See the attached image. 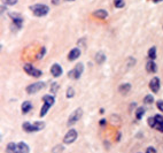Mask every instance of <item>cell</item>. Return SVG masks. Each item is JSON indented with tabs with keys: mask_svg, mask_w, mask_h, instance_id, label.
I'll return each mask as SVG.
<instances>
[{
	"mask_svg": "<svg viewBox=\"0 0 163 153\" xmlns=\"http://www.w3.org/2000/svg\"><path fill=\"white\" fill-rule=\"evenodd\" d=\"M51 72H52V75L54 76V77H60V76L62 75V72H63V70H62V67L59 63H54L51 67Z\"/></svg>",
	"mask_w": 163,
	"mask_h": 153,
	"instance_id": "30bf717a",
	"label": "cell"
},
{
	"mask_svg": "<svg viewBox=\"0 0 163 153\" xmlns=\"http://www.w3.org/2000/svg\"><path fill=\"white\" fill-rule=\"evenodd\" d=\"M146 153H156V150H155L154 147H152V146H150V147H148V148H147Z\"/></svg>",
	"mask_w": 163,
	"mask_h": 153,
	"instance_id": "1f68e13d",
	"label": "cell"
},
{
	"mask_svg": "<svg viewBox=\"0 0 163 153\" xmlns=\"http://www.w3.org/2000/svg\"><path fill=\"white\" fill-rule=\"evenodd\" d=\"M144 114H145V108H144V107H139V108L137 109V112H136V117H137V120H140V119L144 116Z\"/></svg>",
	"mask_w": 163,
	"mask_h": 153,
	"instance_id": "7402d4cb",
	"label": "cell"
},
{
	"mask_svg": "<svg viewBox=\"0 0 163 153\" xmlns=\"http://www.w3.org/2000/svg\"><path fill=\"white\" fill-rule=\"evenodd\" d=\"M73 95H75V91H73V89L70 87V88H68V90H67V93H65V96H67V98H72L73 97Z\"/></svg>",
	"mask_w": 163,
	"mask_h": 153,
	"instance_id": "cb8c5ba5",
	"label": "cell"
},
{
	"mask_svg": "<svg viewBox=\"0 0 163 153\" xmlns=\"http://www.w3.org/2000/svg\"><path fill=\"white\" fill-rule=\"evenodd\" d=\"M77 136H78L77 131H76L75 129H70V130L65 134V136H64V138H63V143H64V144H71V143H73V142L77 139Z\"/></svg>",
	"mask_w": 163,
	"mask_h": 153,
	"instance_id": "8992f818",
	"label": "cell"
},
{
	"mask_svg": "<svg viewBox=\"0 0 163 153\" xmlns=\"http://www.w3.org/2000/svg\"><path fill=\"white\" fill-rule=\"evenodd\" d=\"M155 128H156L157 130H160V131H163V123H158Z\"/></svg>",
	"mask_w": 163,
	"mask_h": 153,
	"instance_id": "d6a6232c",
	"label": "cell"
},
{
	"mask_svg": "<svg viewBox=\"0 0 163 153\" xmlns=\"http://www.w3.org/2000/svg\"><path fill=\"white\" fill-rule=\"evenodd\" d=\"M148 124H149L150 127L155 128V127H156V124H157V122H156L155 117H149V119H148Z\"/></svg>",
	"mask_w": 163,
	"mask_h": 153,
	"instance_id": "484cf974",
	"label": "cell"
},
{
	"mask_svg": "<svg viewBox=\"0 0 163 153\" xmlns=\"http://www.w3.org/2000/svg\"><path fill=\"white\" fill-rule=\"evenodd\" d=\"M156 106H157V108H158L161 112H163V100H158V101L156 103Z\"/></svg>",
	"mask_w": 163,
	"mask_h": 153,
	"instance_id": "4316f807",
	"label": "cell"
},
{
	"mask_svg": "<svg viewBox=\"0 0 163 153\" xmlns=\"http://www.w3.org/2000/svg\"><path fill=\"white\" fill-rule=\"evenodd\" d=\"M82 115H83V109H82V108L75 109V111L70 114V116H69V119H68V122H67V125L71 127V125H73L75 123H77V121L82 117Z\"/></svg>",
	"mask_w": 163,
	"mask_h": 153,
	"instance_id": "3957f363",
	"label": "cell"
},
{
	"mask_svg": "<svg viewBox=\"0 0 163 153\" xmlns=\"http://www.w3.org/2000/svg\"><path fill=\"white\" fill-rule=\"evenodd\" d=\"M96 61H97L98 63H104V62L106 61V55H105V53L98 52V53L96 54Z\"/></svg>",
	"mask_w": 163,
	"mask_h": 153,
	"instance_id": "e0dca14e",
	"label": "cell"
},
{
	"mask_svg": "<svg viewBox=\"0 0 163 153\" xmlns=\"http://www.w3.org/2000/svg\"><path fill=\"white\" fill-rule=\"evenodd\" d=\"M100 124H101V125H104V124H106V120H105V119H102V120H100Z\"/></svg>",
	"mask_w": 163,
	"mask_h": 153,
	"instance_id": "e575fe53",
	"label": "cell"
},
{
	"mask_svg": "<svg viewBox=\"0 0 163 153\" xmlns=\"http://www.w3.org/2000/svg\"><path fill=\"white\" fill-rule=\"evenodd\" d=\"M43 100H44V103H47V104H49L51 106H53V104L55 103L54 97H52V96H49V95L44 96V97H43Z\"/></svg>",
	"mask_w": 163,
	"mask_h": 153,
	"instance_id": "d6986e66",
	"label": "cell"
},
{
	"mask_svg": "<svg viewBox=\"0 0 163 153\" xmlns=\"http://www.w3.org/2000/svg\"><path fill=\"white\" fill-rule=\"evenodd\" d=\"M154 3H161V1H163V0H153Z\"/></svg>",
	"mask_w": 163,
	"mask_h": 153,
	"instance_id": "d590c367",
	"label": "cell"
},
{
	"mask_svg": "<svg viewBox=\"0 0 163 153\" xmlns=\"http://www.w3.org/2000/svg\"><path fill=\"white\" fill-rule=\"evenodd\" d=\"M44 88H45V83L44 82H36V83H33V84H31V85H29L27 88V92L32 95V93H36V92L43 90Z\"/></svg>",
	"mask_w": 163,
	"mask_h": 153,
	"instance_id": "52a82bcc",
	"label": "cell"
},
{
	"mask_svg": "<svg viewBox=\"0 0 163 153\" xmlns=\"http://www.w3.org/2000/svg\"><path fill=\"white\" fill-rule=\"evenodd\" d=\"M22 127H23L24 131H27V132H35V131H39V130L44 129L45 123L44 122H36V123L31 124L29 122H24L22 124Z\"/></svg>",
	"mask_w": 163,
	"mask_h": 153,
	"instance_id": "7a4b0ae2",
	"label": "cell"
},
{
	"mask_svg": "<svg viewBox=\"0 0 163 153\" xmlns=\"http://www.w3.org/2000/svg\"><path fill=\"white\" fill-rule=\"evenodd\" d=\"M11 19L13 20V22H14V24L17 27V28H21L22 27V24H23V17L19 14V13H11Z\"/></svg>",
	"mask_w": 163,
	"mask_h": 153,
	"instance_id": "9c48e42d",
	"label": "cell"
},
{
	"mask_svg": "<svg viewBox=\"0 0 163 153\" xmlns=\"http://www.w3.org/2000/svg\"><path fill=\"white\" fill-rule=\"evenodd\" d=\"M31 108H32V104L30 101H24L22 104V113L27 114V113H29L31 111Z\"/></svg>",
	"mask_w": 163,
	"mask_h": 153,
	"instance_id": "2e32d148",
	"label": "cell"
},
{
	"mask_svg": "<svg viewBox=\"0 0 163 153\" xmlns=\"http://www.w3.org/2000/svg\"><path fill=\"white\" fill-rule=\"evenodd\" d=\"M17 147H19V152H20V153H29V152H30L29 146H28L24 142L19 143V144H17Z\"/></svg>",
	"mask_w": 163,
	"mask_h": 153,
	"instance_id": "5bb4252c",
	"label": "cell"
},
{
	"mask_svg": "<svg viewBox=\"0 0 163 153\" xmlns=\"http://www.w3.org/2000/svg\"><path fill=\"white\" fill-rule=\"evenodd\" d=\"M93 15L97 16V17H100V19H107L108 13H107L105 9H98V11H96V12L93 13Z\"/></svg>",
	"mask_w": 163,
	"mask_h": 153,
	"instance_id": "9a60e30c",
	"label": "cell"
},
{
	"mask_svg": "<svg viewBox=\"0 0 163 153\" xmlns=\"http://www.w3.org/2000/svg\"><path fill=\"white\" fill-rule=\"evenodd\" d=\"M148 56H149L150 60H154L156 58V47L153 46V47H150L148 50Z\"/></svg>",
	"mask_w": 163,
	"mask_h": 153,
	"instance_id": "44dd1931",
	"label": "cell"
},
{
	"mask_svg": "<svg viewBox=\"0 0 163 153\" xmlns=\"http://www.w3.org/2000/svg\"><path fill=\"white\" fill-rule=\"evenodd\" d=\"M114 5L116 8H122L124 6V0H114Z\"/></svg>",
	"mask_w": 163,
	"mask_h": 153,
	"instance_id": "603a6c76",
	"label": "cell"
},
{
	"mask_svg": "<svg viewBox=\"0 0 163 153\" xmlns=\"http://www.w3.org/2000/svg\"><path fill=\"white\" fill-rule=\"evenodd\" d=\"M146 69L148 72H156L157 71V66L153 60H149L146 64Z\"/></svg>",
	"mask_w": 163,
	"mask_h": 153,
	"instance_id": "7c38bea8",
	"label": "cell"
},
{
	"mask_svg": "<svg viewBox=\"0 0 163 153\" xmlns=\"http://www.w3.org/2000/svg\"><path fill=\"white\" fill-rule=\"evenodd\" d=\"M79 56H80V50H79L78 47H75V48H72V50L69 52L68 59H69L70 61H73V60H77Z\"/></svg>",
	"mask_w": 163,
	"mask_h": 153,
	"instance_id": "8fae6325",
	"label": "cell"
},
{
	"mask_svg": "<svg viewBox=\"0 0 163 153\" xmlns=\"http://www.w3.org/2000/svg\"><path fill=\"white\" fill-rule=\"evenodd\" d=\"M65 1H75V0H65Z\"/></svg>",
	"mask_w": 163,
	"mask_h": 153,
	"instance_id": "8d00e7d4",
	"label": "cell"
},
{
	"mask_svg": "<svg viewBox=\"0 0 163 153\" xmlns=\"http://www.w3.org/2000/svg\"><path fill=\"white\" fill-rule=\"evenodd\" d=\"M120 92L121 93H123V95H125V93H128L129 91H130V89H131V85L129 84V83H125V84H122V85H120Z\"/></svg>",
	"mask_w": 163,
	"mask_h": 153,
	"instance_id": "ac0fdd59",
	"label": "cell"
},
{
	"mask_svg": "<svg viewBox=\"0 0 163 153\" xmlns=\"http://www.w3.org/2000/svg\"><path fill=\"white\" fill-rule=\"evenodd\" d=\"M83 70H84V66H83V63H77V64L75 66V68H73L72 70H70V71H69L68 76H69V77L75 79V80H78V79L80 77V75L83 74Z\"/></svg>",
	"mask_w": 163,
	"mask_h": 153,
	"instance_id": "277c9868",
	"label": "cell"
},
{
	"mask_svg": "<svg viewBox=\"0 0 163 153\" xmlns=\"http://www.w3.org/2000/svg\"><path fill=\"white\" fill-rule=\"evenodd\" d=\"M154 117H155V120H156L157 124H158V123H163V117H162L161 115H155ZM157 124H156V125H157Z\"/></svg>",
	"mask_w": 163,
	"mask_h": 153,
	"instance_id": "f1b7e54d",
	"label": "cell"
},
{
	"mask_svg": "<svg viewBox=\"0 0 163 153\" xmlns=\"http://www.w3.org/2000/svg\"><path fill=\"white\" fill-rule=\"evenodd\" d=\"M30 11H32V13L36 16H45L48 14L49 8H48V6H46L44 4H37L33 6H30Z\"/></svg>",
	"mask_w": 163,
	"mask_h": 153,
	"instance_id": "6da1fadb",
	"label": "cell"
},
{
	"mask_svg": "<svg viewBox=\"0 0 163 153\" xmlns=\"http://www.w3.org/2000/svg\"><path fill=\"white\" fill-rule=\"evenodd\" d=\"M24 70H25V72H27V74L31 75L32 77H40L41 74H43L39 69L35 68V67H33L32 64H30V63H27V64L24 66Z\"/></svg>",
	"mask_w": 163,
	"mask_h": 153,
	"instance_id": "5b68a950",
	"label": "cell"
},
{
	"mask_svg": "<svg viewBox=\"0 0 163 153\" xmlns=\"http://www.w3.org/2000/svg\"><path fill=\"white\" fill-rule=\"evenodd\" d=\"M51 107H52V106H51L49 104L44 103V105H43V107H41V109H40V116H45L46 113L48 112V109H49Z\"/></svg>",
	"mask_w": 163,
	"mask_h": 153,
	"instance_id": "ffe728a7",
	"label": "cell"
},
{
	"mask_svg": "<svg viewBox=\"0 0 163 153\" xmlns=\"http://www.w3.org/2000/svg\"><path fill=\"white\" fill-rule=\"evenodd\" d=\"M57 88H59V84H57V83H53V84H52V88H51L52 92L55 93V92L57 91Z\"/></svg>",
	"mask_w": 163,
	"mask_h": 153,
	"instance_id": "83f0119b",
	"label": "cell"
},
{
	"mask_svg": "<svg viewBox=\"0 0 163 153\" xmlns=\"http://www.w3.org/2000/svg\"><path fill=\"white\" fill-rule=\"evenodd\" d=\"M160 85H161V83H160V79H158V77H153V79L150 80V82H149V88H150V90H152L154 93H157V92H158Z\"/></svg>",
	"mask_w": 163,
	"mask_h": 153,
	"instance_id": "ba28073f",
	"label": "cell"
},
{
	"mask_svg": "<svg viewBox=\"0 0 163 153\" xmlns=\"http://www.w3.org/2000/svg\"><path fill=\"white\" fill-rule=\"evenodd\" d=\"M6 152L7 153H20L19 152V147L15 143H9L7 145V148H6Z\"/></svg>",
	"mask_w": 163,
	"mask_h": 153,
	"instance_id": "4fadbf2b",
	"label": "cell"
},
{
	"mask_svg": "<svg viewBox=\"0 0 163 153\" xmlns=\"http://www.w3.org/2000/svg\"><path fill=\"white\" fill-rule=\"evenodd\" d=\"M59 3H60V0H52V4L53 5H59Z\"/></svg>",
	"mask_w": 163,
	"mask_h": 153,
	"instance_id": "836d02e7",
	"label": "cell"
},
{
	"mask_svg": "<svg viewBox=\"0 0 163 153\" xmlns=\"http://www.w3.org/2000/svg\"><path fill=\"white\" fill-rule=\"evenodd\" d=\"M45 51H46V48H45V47H43V48H41V53H39V54L37 55V58H38V59H41V58H43V55L45 54Z\"/></svg>",
	"mask_w": 163,
	"mask_h": 153,
	"instance_id": "4dcf8cb0",
	"label": "cell"
},
{
	"mask_svg": "<svg viewBox=\"0 0 163 153\" xmlns=\"http://www.w3.org/2000/svg\"><path fill=\"white\" fill-rule=\"evenodd\" d=\"M5 3L7 5H9V6H13V5H15L17 3V0H5Z\"/></svg>",
	"mask_w": 163,
	"mask_h": 153,
	"instance_id": "f546056e",
	"label": "cell"
},
{
	"mask_svg": "<svg viewBox=\"0 0 163 153\" xmlns=\"http://www.w3.org/2000/svg\"><path fill=\"white\" fill-rule=\"evenodd\" d=\"M144 101H145V104H152V103L154 101V97H153V96H150V95H147V96L145 97Z\"/></svg>",
	"mask_w": 163,
	"mask_h": 153,
	"instance_id": "d4e9b609",
	"label": "cell"
}]
</instances>
